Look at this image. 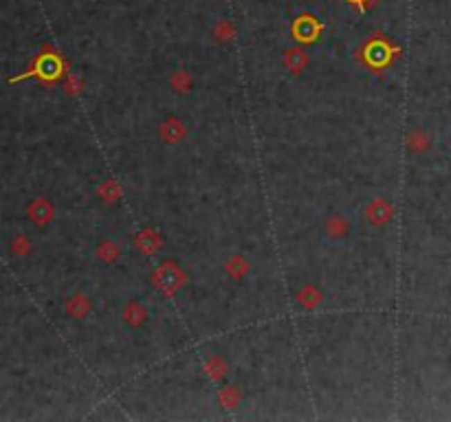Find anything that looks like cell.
Instances as JSON below:
<instances>
[{"mask_svg": "<svg viewBox=\"0 0 451 422\" xmlns=\"http://www.w3.org/2000/svg\"><path fill=\"white\" fill-rule=\"evenodd\" d=\"M157 281H159V286L161 288H165V290H174L176 286H178V281H180V277H178V271L174 266H170V264H165L161 271L157 273Z\"/></svg>", "mask_w": 451, "mask_h": 422, "instance_id": "cell-1", "label": "cell"}, {"mask_svg": "<svg viewBox=\"0 0 451 422\" xmlns=\"http://www.w3.org/2000/svg\"><path fill=\"white\" fill-rule=\"evenodd\" d=\"M315 33H317V24L311 18H302L295 24V35L302 37V40H311V37H315Z\"/></svg>", "mask_w": 451, "mask_h": 422, "instance_id": "cell-2", "label": "cell"}, {"mask_svg": "<svg viewBox=\"0 0 451 422\" xmlns=\"http://www.w3.org/2000/svg\"><path fill=\"white\" fill-rule=\"evenodd\" d=\"M137 247H141L146 253H150L154 247H157V238H154L150 231H146V234H141L139 238H137Z\"/></svg>", "mask_w": 451, "mask_h": 422, "instance_id": "cell-3", "label": "cell"}, {"mask_svg": "<svg viewBox=\"0 0 451 422\" xmlns=\"http://www.w3.org/2000/svg\"><path fill=\"white\" fill-rule=\"evenodd\" d=\"M289 62H293V69L298 71L302 64L306 62V58H304V53H300V51H298V53H291V55H289Z\"/></svg>", "mask_w": 451, "mask_h": 422, "instance_id": "cell-4", "label": "cell"}, {"mask_svg": "<svg viewBox=\"0 0 451 422\" xmlns=\"http://www.w3.org/2000/svg\"><path fill=\"white\" fill-rule=\"evenodd\" d=\"M350 3H355V5H361V3H366V0H350Z\"/></svg>", "mask_w": 451, "mask_h": 422, "instance_id": "cell-5", "label": "cell"}]
</instances>
